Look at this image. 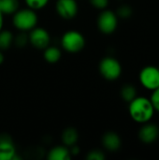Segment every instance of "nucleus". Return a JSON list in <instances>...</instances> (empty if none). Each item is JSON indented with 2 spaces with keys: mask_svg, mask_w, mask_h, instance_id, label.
Instances as JSON below:
<instances>
[{
  "mask_svg": "<svg viewBox=\"0 0 159 160\" xmlns=\"http://www.w3.org/2000/svg\"><path fill=\"white\" fill-rule=\"evenodd\" d=\"M18 8V0H0V10L3 14H14Z\"/></svg>",
  "mask_w": 159,
  "mask_h": 160,
  "instance_id": "15",
  "label": "nucleus"
},
{
  "mask_svg": "<svg viewBox=\"0 0 159 160\" xmlns=\"http://www.w3.org/2000/svg\"><path fill=\"white\" fill-rule=\"evenodd\" d=\"M121 98L126 102L129 103L137 97V89L132 84H126L121 89Z\"/></svg>",
  "mask_w": 159,
  "mask_h": 160,
  "instance_id": "16",
  "label": "nucleus"
},
{
  "mask_svg": "<svg viewBox=\"0 0 159 160\" xmlns=\"http://www.w3.org/2000/svg\"><path fill=\"white\" fill-rule=\"evenodd\" d=\"M14 36L8 30H1L0 31V50H7L13 43Z\"/></svg>",
  "mask_w": 159,
  "mask_h": 160,
  "instance_id": "17",
  "label": "nucleus"
},
{
  "mask_svg": "<svg viewBox=\"0 0 159 160\" xmlns=\"http://www.w3.org/2000/svg\"><path fill=\"white\" fill-rule=\"evenodd\" d=\"M91 5L97 9H105L109 5V0H90Z\"/></svg>",
  "mask_w": 159,
  "mask_h": 160,
  "instance_id": "23",
  "label": "nucleus"
},
{
  "mask_svg": "<svg viewBox=\"0 0 159 160\" xmlns=\"http://www.w3.org/2000/svg\"><path fill=\"white\" fill-rule=\"evenodd\" d=\"M3 25H4V14L0 10V31L3 29Z\"/></svg>",
  "mask_w": 159,
  "mask_h": 160,
  "instance_id": "24",
  "label": "nucleus"
},
{
  "mask_svg": "<svg viewBox=\"0 0 159 160\" xmlns=\"http://www.w3.org/2000/svg\"><path fill=\"white\" fill-rule=\"evenodd\" d=\"M128 104L129 115L135 122L144 124L153 119L156 111L150 98L145 97H136Z\"/></svg>",
  "mask_w": 159,
  "mask_h": 160,
  "instance_id": "1",
  "label": "nucleus"
},
{
  "mask_svg": "<svg viewBox=\"0 0 159 160\" xmlns=\"http://www.w3.org/2000/svg\"><path fill=\"white\" fill-rule=\"evenodd\" d=\"M28 39L33 47L38 50H44L50 45L51 36L46 29L36 26L29 31Z\"/></svg>",
  "mask_w": 159,
  "mask_h": 160,
  "instance_id": "7",
  "label": "nucleus"
},
{
  "mask_svg": "<svg viewBox=\"0 0 159 160\" xmlns=\"http://www.w3.org/2000/svg\"><path fill=\"white\" fill-rule=\"evenodd\" d=\"M159 137L158 127L150 122L142 124L139 131V139L145 144H151L155 142Z\"/></svg>",
  "mask_w": 159,
  "mask_h": 160,
  "instance_id": "9",
  "label": "nucleus"
},
{
  "mask_svg": "<svg viewBox=\"0 0 159 160\" xmlns=\"http://www.w3.org/2000/svg\"><path fill=\"white\" fill-rule=\"evenodd\" d=\"M99 72L104 79L116 81L122 74V66L116 58L107 56L99 63Z\"/></svg>",
  "mask_w": 159,
  "mask_h": 160,
  "instance_id": "4",
  "label": "nucleus"
},
{
  "mask_svg": "<svg viewBox=\"0 0 159 160\" xmlns=\"http://www.w3.org/2000/svg\"><path fill=\"white\" fill-rule=\"evenodd\" d=\"M141 84L147 90L154 91L159 87V68L155 66L144 67L139 75Z\"/></svg>",
  "mask_w": 159,
  "mask_h": 160,
  "instance_id": "6",
  "label": "nucleus"
},
{
  "mask_svg": "<svg viewBox=\"0 0 159 160\" xmlns=\"http://www.w3.org/2000/svg\"><path fill=\"white\" fill-rule=\"evenodd\" d=\"M118 25V17L115 12L110 9H103L97 18V27L105 35L112 34Z\"/></svg>",
  "mask_w": 159,
  "mask_h": 160,
  "instance_id": "5",
  "label": "nucleus"
},
{
  "mask_svg": "<svg viewBox=\"0 0 159 160\" xmlns=\"http://www.w3.org/2000/svg\"><path fill=\"white\" fill-rule=\"evenodd\" d=\"M61 45L65 51L71 53H76L84 48L85 38L77 30H68L62 36Z\"/></svg>",
  "mask_w": 159,
  "mask_h": 160,
  "instance_id": "3",
  "label": "nucleus"
},
{
  "mask_svg": "<svg viewBox=\"0 0 159 160\" xmlns=\"http://www.w3.org/2000/svg\"><path fill=\"white\" fill-rule=\"evenodd\" d=\"M43 56H44V59L48 63L54 64V63H57L60 60V58L62 56V52H61V50L58 47L49 45L47 48L44 49Z\"/></svg>",
  "mask_w": 159,
  "mask_h": 160,
  "instance_id": "14",
  "label": "nucleus"
},
{
  "mask_svg": "<svg viewBox=\"0 0 159 160\" xmlns=\"http://www.w3.org/2000/svg\"><path fill=\"white\" fill-rule=\"evenodd\" d=\"M105 158H106L105 154L101 150H98V149L90 151L86 156L87 160H104Z\"/></svg>",
  "mask_w": 159,
  "mask_h": 160,
  "instance_id": "21",
  "label": "nucleus"
},
{
  "mask_svg": "<svg viewBox=\"0 0 159 160\" xmlns=\"http://www.w3.org/2000/svg\"><path fill=\"white\" fill-rule=\"evenodd\" d=\"M55 9L61 18L71 20L77 15L79 8L76 0H57Z\"/></svg>",
  "mask_w": 159,
  "mask_h": 160,
  "instance_id": "8",
  "label": "nucleus"
},
{
  "mask_svg": "<svg viewBox=\"0 0 159 160\" xmlns=\"http://www.w3.org/2000/svg\"><path fill=\"white\" fill-rule=\"evenodd\" d=\"M29 41V39H28V35L27 34H25V32H22V31H21L16 37H14V38H13V42H14V44L18 47V48H22V47H24L26 44H27V42Z\"/></svg>",
  "mask_w": 159,
  "mask_h": 160,
  "instance_id": "20",
  "label": "nucleus"
},
{
  "mask_svg": "<svg viewBox=\"0 0 159 160\" xmlns=\"http://www.w3.org/2000/svg\"><path fill=\"white\" fill-rule=\"evenodd\" d=\"M26 6L34 10H38L47 6L50 0H24Z\"/></svg>",
  "mask_w": 159,
  "mask_h": 160,
  "instance_id": "18",
  "label": "nucleus"
},
{
  "mask_svg": "<svg viewBox=\"0 0 159 160\" xmlns=\"http://www.w3.org/2000/svg\"><path fill=\"white\" fill-rule=\"evenodd\" d=\"M102 144L106 150L110 152H116L120 149L122 141H121L120 136L117 133L113 131H109L103 135Z\"/></svg>",
  "mask_w": 159,
  "mask_h": 160,
  "instance_id": "11",
  "label": "nucleus"
},
{
  "mask_svg": "<svg viewBox=\"0 0 159 160\" xmlns=\"http://www.w3.org/2000/svg\"><path fill=\"white\" fill-rule=\"evenodd\" d=\"M150 99H151V102L154 106L155 111L159 112V87L157 89L153 91Z\"/></svg>",
  "mask_w": 159,
  "mask_h": 160,
  "instance_id": "22",
  "label": "nucleus"
},
{
  "mask_svg": "<svg viewBox=\"0 0 159 160\" xmlns=\"http://www.w3.org/2000/svg\"><path fill=\"white\" fill-rule=\"evenodd\" d=\"M37 15L34 9L29 8L18 9L12 17V23L19 31L29 32L37 24Z\"/></svg>",
  "mask_w": 159,
  "mask_h": 160,
  "instance_id": "2",
  "label": "nucleus"
},
{
  "mask_svg": "<svg viewBox=\"0 0 159 160\" xmlns=\"http://www.w3.org/2000/svg\"><path fill=\"white\" fill-rule=\"evenodd\" d=\"M49 160H69L71 158V154L67 146H55L52 148L47 156Z\"/></svg>",
  "mask_w": 159,
  "mask_h": 160,
  "instance_id": "12",
  "label": "nucleus"
},
{
  "mask_svg": "<svg viewBox=\"0 0 159 160\" xmlns=\"http://www.w3.org/2000/svg\"><path fill=\"white\" fill-rule=\"evenodd\" d=\"M16 154L11 138L7 134L0 135V160H12Z\"/></svg>",
  "mask_w": 159,
  "mask_h": 160,
  "instance_id": "10",
  "label": "nucleus"
},
{
  "mask_svg": "<svg viewBox=\"0 0 159 160\" xmlns=\"http://www.w3.org/2000/svg\"><path fill=\"white\" fill-rule=\"evenodd\" d=\"M78 140L79 134L74 128H67L62 133V142L64 145L68 148L73 146L74 144H77Z\"/></svg>",
  "mask_w": 159,
  "mask_h": 160,
  "instance_id": "13",
  "label": "nucleus"
},
{
  "mask_svg": "<svg viewBox=\"0 0 159 160\" xmlns=\"http://www.w3.org/2000/svg\"><path fill=\"white\" fill-rule=\"evenodd\" d=\"M133 13L132 8L128 6V5H122L118 8L117 11H116V15L118 18L121 19H128L131 17Z\"/></svg>",
  "mask_w": 159,
  "mask_h": 160,
  "instance_id": "19",
  "label": "nucleus"
},
{
  "mask_svg": "<svg viewBox=\"0 0 159 160\" xmlns=\"http://www.w3.org/2000/svg\"><path fill=\"white\" fill-rule=\"evenodd\" d=\"M4 60H5V57H4V54L2 52V51L0 50V65H2L4 63Z\"/></svg>",
  "mask_w": 159,
  "mask_h": 160,
  "instance_id": "25",
  "label": "nucleus"
}]
</instances>
